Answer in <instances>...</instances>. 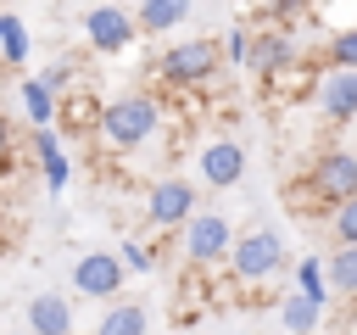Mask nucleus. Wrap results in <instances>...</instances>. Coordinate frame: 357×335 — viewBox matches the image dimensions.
<instances>
[{"mask_svg":"<svg viewBox=\"0 0 357 335\" xmlns=\"http://www.w3.org/2000/svg\"><path fill=\"white\" fill-rule=\"evenodd\" d=\"M156 128H162L156 95H151V89H128V95H117V100L100 106L95 140H100V151H112V156H134V151H145V145L156 140Z\"/></svg>","mask_w":357,"mask_h":335,"instance_id":"obj_1","label":"nucleus"},{"mask_svg":"<svg viewBox=\"0 0 357 335\" xmlns=\"http://www.w3.org/2000/svg\"><path fill=\"white\" fill-rule=\"evenodd\" d=\"M223 274H229L240 290H268V285L284 274V234H279V229H262V223L240 229Z\"/></svg>","mask_w":357,"mask_h":335,"instance_id":"obj_2","label":"nucleus"},{"mask_svg":"<svg viewBox=\"0 0 357 335\" xmlns=\"http://www.w3.org/2000/svg\"><path fill=\"white\" fill-rule=\"evenodd\" d=\"M301 201L329 207V212H340L346 201H357V151H346V145L312 151V162L301 173Z\"/></svg>","mask_w":357,"mask_h":335,"instance_id":"obj_3","label":"nucleus"},{"mask_svg":"<svg viewBox=\"0 0 357 335\" xmlns=\"http://www.w3.org/2000/svg\"><path fill=\"white\" fill-rule=\"evenodd\" d=\"M223 67V45L218 39H173L156 56V78L167 89H206Z\"/></svg>","mask_w":357,"mask_h":335,"instance_id":"obj_4","label":"nucleus"},{"mask_svg":"<svg viewBox=\"0 0 357 335\" xmlns=\"http://www.w3.org/2000/svg\"><path fill=\"white\" fill-rule=\"evenodd\" d=\"M195 212H201L195 179H184V173L151 179V190H145V229H156V234H184V223H190Z\"/></svg>","mask_w":357,"mask_h":335,"instance_id":"obj_5","label":"nucleus"},{"mask_svg":"<svg viewBox=\"0 0 357 335\" xmlns=\"http://www.w3.org/2000/svg\"><path fill=\"white\" fill-rule=\"evenodd\" d=\"M234 240H240V229L223 218V212H195L190 223H184V234H178V251H184V262L190 268H229V251H234Z\"/></svg>","mask_w":357,"mask_h":335,"instance_id":"obj_6","label":"nucleus"},{"mask_svg":"<svg viewBox=\"0 0 357 335\" xmlns=\"http://www.w3.org/2000/svg\"><path fill=\"white\" fill-rule=\"evenodd\" d=\"M78 28H84V39H89V50L95 56H117V50H128L134 45V11L128 6H84V17H78Z\"/></svg>","mask_w":357,"mask_h":335,"instance_id":"obj_7","label":"nucleus"},{"mask_svg":"<svg viewBox=\"0 0 357 335\" xmlns=\"http://www.w3.org/2000/svg\"><path fill=\"white\" fill-rule=\"evenodd\" d=\"M123 279H128V268H123L117 251H84V257L73 262V290H78V296L123 302Z\"/></svg>","mask_w":357,"mask_h":335,"instance_id":"obj_8","label":"nucleus"},{"mask_svg":"<svg viewBox=\"0 0 357 335\" xmlns=\"http://www.w3.org/2000/svg\"><path fill=\"white\" fill-rule=\"evenodd\" d=\"M312 106L324 123H357V73H346V67L312 73Z\"/></svg>","mask_w":357,"mask_h":335,"instance_id":"obj_9","label":"nucleus"},{"mask_svg":"<svg viewBox=\"0 0 357 335\" xmlns=\"http://www.w3.org/2000/svg\"><path fill=\"white\" fill-rule=\"evenodd\" d=\"M301 61V50H296V34H284V28H257V45H251V73L262 78V84H273V78H284L290 67Z\"/></svg>","mask_w":357,"mask_h":335,"instance_id":"obj_10","label":"nucleus"},{"mask_svg":"<svg viewBox=\"0 0 357 335\" xmlns=\"http://www.w3.org/2000/svg\"><path fill=\"white\" fill-rule=\"evenodd\" d=\"M195 173H201V184H212V190H234V184L245 179V145H240V140H212V145H201Z\"/></svg>","mask_w":357,"mask_h":335,"instance_id":"obj_11","label":"nucleus"},{"mask_svg":"<svg viewBox=\"0 0 357 335\" xmlns=\"http://www.w3.org/2000/svg\"><path fill=\"white\" fill-rule=\"evenodd\" d=\"M28 335H78V318H73V302L61 290H39L28 296Z\"/></svg>","mask_w":357,"mask_h":335,"instance_id":"obj_12","label":"nucleus"},{"mask_svg":"<svg viewBox=\"0 0 357 335\" xmlns=\"http://www.w3.org/2000/svg\"><path fill=\"white\" fill-rule=\"evenodd\" d=\"M184 17H190L184 0H145V6H134V28H139L145 39H162V34L184 28Z\"/></svg>","mask_w":357,"mask_h":335,"instance_id":"obj_13","label":"nucleus"},{"mask_svg":"<svg viewBox=\"0 0 357 335\" xmlns=\"http://www.w3.org/2000/svg\"><path fill=\"white\" fill-rule=\"evenodd\" d=\"M33 156H39V168H45V190L61 195L67 179H73V168H67V151H61L56 128H33Z\"/></svg>","mask_w":357,"mask_h":335,"instance_id":"obj_14","label":"nucleus"},{"mask_svg":"<svg viewBox=\"0 0 357 335\" xmlns=\"http://www.w3.org/2000/svg\"><path fill=\"white\" fill-rule=\"evenodd\" d=\"M17 95H22V112H28V123H33V128H56V123H61V100H56L39 78H22V84H17Z\"/></svg>","mask_w":357,"mask_h":335,"instance_id":"obj_15","label":"nucleus"},{"mask_svg":"<svg viewBox=\"0 0 357 335\" xmlns=\"http://www.w3.org/2000/svg\"><path fill=\"white\" fill-rule=\"evenodd\" d=\"M145 329H151V313L139 302H112L95 318V335H145Z\"/></svg>","mask_w":357,"mask_h":335,"instance_id":"obj_16","label":"nucleus"},{"mask_svg":"<svg viewBox=\"0 0 357 335\" xmlns=\"http://www.w3.org/2000/svg\"><path fill=\"white\" fill-rule=\"evenodd\" d=\"M324 268H329V296L357 302V246H335L324 257Z\"/></svg>","mask_w":357,"mask_h":335,"instance_id":"obj_17","label":"nucleus"},{"mask_svg":"<svg viewBox=\"0 0 357 335\" xmlns=\"http://www.w3.org/2000/svg\"><path fill=\"white\" fill-rule=\"evenodd\" d=\"M0 22H6V67L17 73V67H28V56H33V34H28V22H22L17 11H0Z\"/></svg>","mask_w":357,"mask_h":335,"instance_id":"obj_18","label":"nucleus"},{"mask_svg":"<svg viewBox=\"0 0 357 335\" xmlns=\"http://www.w3.org/2000/svg\"><path fill=\"white\" fill-rule=\"evenodd\" d=\"M296 296H307V302H329V268H324V257H301L296 262Z\"/></svg>","mask_w":357,"mask_h":335,"instance_id":"obj_19","label":"nucleus"},{"mask_svg":"<svg viewBox=\"0 0 357 335\" xmlns=\"http://www.w3.org/2000/svg\"><path fill=\"white\" fill-rule=\"evenodd\" d=\"M279 324H284L290 335H312V329L324 324V307H318V302H307V296H284V307H279Z\"/></svg>","mask_w":357,"mask_h":335,"instance_id":"obj_20","label":"nucleus"},{"mask_svg":"<svg viewBox=\"0 0 357 335\" xmlns=\"http://www.w3.org/2000/svg\"><path fill=\"white\" fill-rule=\"evenodd\" d=\"M324 61H329V67L357 73V28H335V34L324 39Z\"/></svg>","mask_w":357,"mask_h":335,"instance_id":"obj_21","label":"nucleus"},{"mask_svg":"<svg viewBox=\"0 0 357 335\" xmlns=\"http://www.w3.org/2000/svg\"><path fill=\"white\" fill-rule=\"evenodd\" d=\"M117 257H123V268H128V274H151V268H156L151 246H145V240H134V234H123V240H117Z\"/></svg>","mask_w":357,"mask_h":335,"instance_id":"obj_22","label":"nucleus"},{"mask_svg":"<svg viewBox=\"0 0 357 335\" xmlns=\"http://www.w3.org/2000/svg\"><path fill=\"white\" fill-rule=\"evenodd\" d=\"M251 45H257V34H251V28H229V34H223V61L251 67Z\"/></svg>","mask_w":357,"mask_h":335,"instance_id":"obj_23","label":"nucleus"},{"mask_svg":"<svg viewBox=\"0 0 357 335\" xmlns=\"http://www.w3.org/2000/svg\"><path fill=\"white\" fill-rule=\"evenodd\" d=\"M329 234H335V246H357V201H346V207L329 218Z\"/></svg>","mask_w":357,"mask_h":335,"instance_id":"obj_24","label":"nucleus"},{"mask_svg":"<svg viewBox=\"0 0 357 335\" xmlns=\"http://www.w3.org/2000/svg\"><path fill=\"white\" fill-rule=\"evenodd\" d=\"M11 134H17V128H11V117H6V106H0V162H11Z\"/></svg>","mask_w":357,"mask_h":335,"instance_id":"obj_25","label":"nucleus"},{"mask_svg":"<svg viewBox=\"0 0 357 335\" xmlns=\"http://www.w3.org/2000/svg\"><path fill=\"white\" fill-rule=\"evenodd\" d=\"M346 335H357V302L346 307Z\"/></svg>","mask_w":357,"mask_h":335,"instance_id":"obj_26","label":"nucleus"},{"mask_svg":"<svg viewBox=\"0 0 357 335\" xmlns=\"http://www.w3.org/2000/svg\"><path fill=\"white\" fill-rule=\"evenodd\" d=\"M0 67H6V22H0Z\"/></svg>","mask_w":357,"mask_h":335,"instance_id":"obj_27","label":"nucleus"},{"mask_svg":"<svg viewBox=\"0 0 357 335\" xmlns=\"http://www.w3.org/2000/svg\"><path fill=\"white\" fill-rule=\"evenodd\" d=\"M11 335H28V329H11Z\"/></svg>","mask_w":357,"mask_h":335,"instance_id":"obj_28","label":"nucleus"}]
</instances>
